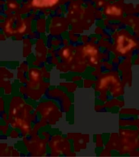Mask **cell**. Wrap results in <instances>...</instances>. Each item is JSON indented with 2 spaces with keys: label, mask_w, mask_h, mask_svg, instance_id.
I'll use <instances>...</instances> for the list:
<instances>
[{
  "label": "cell",
  "mask_w": 139,
  "mask_h": 157,
  "mask_svg": "<svg viewBox=\"0 0 139 157\" xmlns=\"http://www.w3.org/2000/svg\"><path fill=\"white\" fill-rule=\"evenodd\" d=\"M116 43L117 49L122 53H125L127 51L130 50L135 45V43L133 40L123 35H120L118 37Z\"/></svg>",
  "instance_id": "1"
},
{
  "label": "cell",
  "mask_w": 139,
  "mask_h": 157,
  "mask_svg": "<svg viewBox=\"0 0 139 157\" xmlns=\"http://www.w3.org/2000/svg\"><path fill=\"white\" fill-rule=\"evenodd\" d=\"M59 0H32L31 4L36 7H52L58 3Z\"/></svg>",
  "instance_id": "2"
},
{
  "label": "cell",
  "mask_w": 139,
  "mask_h": 157,
  "mask_svg": "<svg viewBox=\"0 0 139 157\" xmlns=\"http://www.w3.org/2000/svg\"><path fill=\"white\" fill-rule=\"evenodd\" d=\"M105 13L110 15L118 16L121 15V9L116 6H111L107 7L106 10H105Z\"/></svg>",
  "instance_id": "3"
},
{
  "label": "cell",
  "mask_w": 139,
  "mask_h": 157,
  "mask_svg": "<svg viewBox=\"0 0 139 157\" xmlns=\"http://www.w3.org/2000/svg\"><path fill=\"white\" fill-rule=\"evenodd\" d=\"M84 52L88 54H95L97 53V50L95 49L94 47L88 46L84 48Z\"/></svg>",
  "instance_id": "4"
},
{
  "label": "cell",
  "mask_w": 139,
  "mask_h": 157,
  "mask_svg": "<svg viewBox=\"0 0 139 157\" xmlns=\"http://www.w3.org/2000/svg\"><path fill=\"white\" fill-rule=\"evenodd\" d=\"M70 53L68 49H64L63 52V55L65 58H68L69 56Z\"/></svg>",
  "instance_id": "5"
},
{
  "label": "cell",
  "mask_w": 139,
  "mask_h": 157,
  "mask_svg": "<svg viewBox=\"0 0 139 157\" xmlns=\"http://www.w3.org/2000/svg\"><path fill=\"white\" fill-rule=\"evenodd\" d=\"M31 76H32V78H34V80H36L37 78H38V76H39V74L35 71H32V72L31 73Z\"/></svg>",
  "instance_id": "6"
},
{
  "label": "cell",
  "mask_w": 139,
  "mask_h": 157,
  "mask_svg": "<svg viewBox=\"0 0 139 157\" xmlns=\"http://www.w3.org/2000/svg\"><path fill=\"white\" fill-rule=\"evenodd\" d=\"M9 7H10L11 9H14L16 8V5L15 3H11L9 4Z\"/></svg>",
  "instance_id": "7"
}]
</instances>
